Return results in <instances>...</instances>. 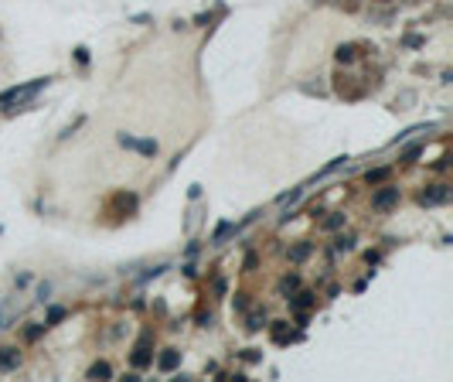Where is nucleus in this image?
<instances>
[{
	"instance_id": "1",
	"label": "nucleus",
	"mask_w": 453,
	"mask_h": 382,
	"mask_svg": "<svg viewBox=\"0 0 453 382\" xmlns=\"http://www.w3.org/2000/svg\"><path fill=\"white\" fill-rule=\"evenodd\" d=\"M44 82H48V78H34V82H27V86H14V89L0 92V106H7V102H20V99H31Z\"/></svg>"
},
{
	"instance_id": "2",
	"label": "nucleus",
	"mask_w": 453,
	"mask_h": 382,
	"mask_svg": "<svg viewBox=\"0 0 453 382\" xmlns=\"http://www.w3.org/2000/svg\"><path fill=\"white\" fill-rule=\"evenodd\" d=\"M119 144H123V147H133V150H140L143 157H153V154H157V140H136V136L119 134Z\"/></svg>"
},
{
	"instance_id": "3",
	"label": "nucleus",
	"mask_w": 453,
	"mask_h": 382,
	"mask_svg": "<svg viewBox=\"0 0 453 382\" xmlns=\"http://www.w3.org/2000/svg\"><path fill=\"white\" fill-rule=\"evenodd\" d=\"M396 202H399V188H396V184H389V188H382V191H378V194H375V198H372V205H375L378 212L392 208V205H396Z\"/></svg>"
},
{
	"instance_id": "4",
	"label": "nucleus",
	"mask_w": 453,
	"mask_h": 382,
	"mask_svg": "<svg viewBox=\"0 0 453 382\" xmlns=\"http://www.w3.org/2000/svg\"><path fill=\"white\" fill-rule=\"evenodd\" d=\"M450 198V188L447 184H436L433 191H423L419 194V205H440V202H447Z\"/></svg>"
},
{
	"instance_id": "5",
	"label": "nucleus",
	"mask_w": 453,
	"mask_h": 382,
	"mask_svg": "<svg viewBox=\"0 0 453 382\" xmlns=\"http://www.w3.org/2000/svg\"><path fill=\"white\" fill-rule=\"evenodd\" d=\"M147 344H150V334H143V338H140V344H136V352H133V365H136V368H143V365L150 362V355H147Z\"/></svg>"
},
{
	"instance_id": "6",
	"label": "nucleus",
	"mask_w": 453,
	"mask_h": 382,
	"mask_svg": "<svg viewBox=\"0 0 453 382\" xmlns=\"http://www.w3.org/2000/svg\"><path fill=\"white\" fill-rule=\"evenodd\" d=\"M177 362H181V355H177L174 348H167V352L160 355V362H157V368H160V372H174V368H177Z\"/></svg>"
},
{
	"instance_id": "7",
	"label": "nucleus",
	"mask_w": 453,
	"mask_h": 382,
	"mask_svg": "<svg viewBox=\"0 0 453 382\" xmlns=\"http://www.w3.org/2000/svg\"><path fill=\"white\" fill-rule=\"evenodd\" d=\"M17 365V352L14 348H0V368H14Z\"/></svg>"
},
{
	"instance_id": "8",
	"label": "nucleus",
	"mask_w": 453,
	"mask_h": 382,
	"mask_svg": "<svg viewBox=\"0 0 453 382\" xmlns=\"http://www.w3.org/2000/svg\"><path fill=\"white\" fill-rule=\"evenodd\" d=\"M389 178V168H378V171H368V184H378V181H385Z\"/></svg>"
},
{
	"instance_id": "9",
	"label": "nucleus",
	"mask_w": 453,
	"mask_h": 382,
	"mask_svg": "<svg viewBox=\"0 0 453 382\" xmlns=\"http://www.w3.org/2000/svg\"><path fill=\"white\" fill-rule=\"evenodd\" d=\"M89 376H92V379H99V376H109V365H106V362H95L92 368H89Z\"/></svg>"
},
{
	"instance_id": "10",
	"label": "nucleus",
	"mask_w": 453,
	"mask_h": 382,
	"mask_svg": "<svg viewBox=\"0 0 453 382\" xmlns=\"http://www.w3.org/2000/svg\"><path fill=\"white\" fill-rule=\"evenodd\" d=\"M351 58H355V48H351V44H341L338 48V62H351Z\"/></svg>"
},
{
	"instance_id": "11",
	"label": "nucleus",
	"mask_w": 453,
	"mask_h": 382,
	"mask_svg": "<svg viewBox=\"0 0 453 382\" xmlns=\"http://www.w3.org/2000/svg\"><path fill=\"white\" fill-rule=\"evenodd\" d=\"M341 222H344V215H331V218H327V222H324V226H327V229H338Z\"/></svg>"
},
{
	"instance_id": "12",
	"label": "nucleus",
	"mask_w": 453,
	"mask_h": 382,
	"mask_svg": "<svg viewBox=\"0 0 453 382\" xmlns=\"http://www.w3.org/2000/svg\"><path fill=\"white\" fill-rule=\"evenodd\" d=\"M307 252H310V246H297V249H293V252H290V256H293V260H303V256H307Z\"/></svg>"
},
{
	"instance_id": "13",
	"label": "nucleus",
	"mask_w": 453,
	"mask_h": 382,
	"mask_svg": "<svg viewBox=\"0 0 453 382\" xmlns=\"http://www.w3.org/2000/svg\"><path fill=\"white\" fill-rule=\"evenodd\" d=\"M61 318H65V310H61V307H51V314H48V321H61Z\"/></svg>"
},
{
	"instance_id": "14",
	"label": "nucleus",
	"mask_w": 453,
	"mask_h": 382,
	"mask_svg": "<svg viewBox=\"0 0 453 382\" xmlns=\"http://www.w3.org/2000/svg\"><path fill=\"white\" fill-rule=\"evenodd\" d=\"M293 304H297V307H310L314 300H310V294H300V300H293Z\"/></svg>"
}]
</instances>
